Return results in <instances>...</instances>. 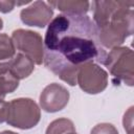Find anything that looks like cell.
Instances as JSON below:
<instances>
[{"label":"cell","instance_id":"1","mask_svg":"<svg viewBox=\"0 0 134 134\" xmlns=\"http://www.w3.org/2000/svg\"><path fill=\"white\" fill-rule=\"evenodd\" d=\"M107 55L97 40L94 22L86 15L61 14L53 18L44 39V64L70 86L76 85L79 69L90 62L100 64Z\"/></svg>","mask_w":134,"mask_h":134},{"label":"cell","instance_id":"2","mask_svg":"<svg viewBox=\"0 0 134 134\" xmlns=\"http://www.w3.org/2000/svg\"><path fill=\"white\" fill-rule=\"evenodd\" d=\"M133 1H119V5L107 22L96 27L97 40L104 49L110 50L119 47L125 40L133 34Z\"/></svg>","mask_w":134,"mask_h":134},{"label":"cell","instance_id":"3","mask_svg":"<svg viewBox=\"0 0 134 134\" xmlns=\"http://www.w3.org/2000/svg\"><path fill=\"white\" fill-rule=\"evenodd\" d=\"M103 65H105L111 75L118 82L128 86L134 84V54L133 50L126 46L115 47L107 52Z\"/></svg>","mask_w":134,"mask_h":134},{"label":"cell","instance_id":"4","mask_svg":"<svg viewBox=\"0 0 134 134\" xmlns=\"http://www.w3.org/2000/svg\"><path fill=\"white\" fill-rule=\"evenodd\" d=\"M41 118V111L37 103L27 97L15 98L8 103L6 122L15 128L27 130L36 127Z\"/></svg>","mask_w":134,"mask_h":134},{"label":"cell","instance_id":"5","mask_svg":"<svg viewBox=\"0 0 134 134\" xmlns=\"http://www.w3.org/2000/svg\"><path fill=\"white\" fill-rule=\"evenodd\" d=\"M12 40L21 53H24L37 65H41L44 60V41L37 31L28 29H16L12 34Z\"/></svg>","mask_w":134,"mask_h":134},{"label":"cell","instance_id":"6","mask_svg":"<svg viewBox=\"0 0 134 134\" xmlns=\"http://www.w3.org/2000/svg\"><path fill=\"white\" fill-rule=\"evenodd\" d=\"M76 85L86 93H100L108 86V73L94 62L87 63L77 71Z\"/></svg>","mask_w":134,"mask_h":134},{"label":"cell","instance_id":"7","mask_svg":"<svg viewBox=\"0 0 134 134\" xmlns=\"http://www.w3.org/2000/svg\"><path fill=\"white\" fill-rule=\"evenodd\" d=\"M69 91L58 83L47 85L40 94V106L48 112L54 113L63 110L69 102Z\"/></svg>","mask_w":134,"mask_h":134},{"label":"cell","instance_id":"8","mask_svg":"<svg viewBox=\"0 0 134 134\" xmlns=\"http://www.w3.org/2000/svg\"><path fill=\"white\" fill-rule=\"evenodd\" d=\"M53 9L44 1H35L28 7H25L20 13L21 21L28 26L43 28L51 20Z\"/></svg>","mask_w":134,"mask_h":134},{"label":"cell","instance_id":"9","mask_svg":"<svg viewBox=\"0 0 134 134\" xmlns=\"http://www.w3.org/2000/svg\"><path fill=\"white\" fill-rule=\"evenodd\" d=\"M6 66L12 74L19 81L28 77L35 70V63L32 60L21 52H18L10 60L6 61Z\"/></svg>","mask_w":134,"mask_h":134},{"label":"cell","instance_id":"10","mask_svg":"<svg viewBox=\"0 0 134 134\" xmlns=\"http://www.w3.org/2000/svg\"><path fill=\"white\" fill-rule=\"evenodd\" d=\"M49 6L58 8L60 12H62L65 15H86V13L89 10L90 2L88 1H62V0H57V1H48L47 2Z\"/></svg>","mask_w":134,"mask_h":134},{"label":"cell","instance_id":"11","mask_svg":"<svg viewBox=\"0 0 134 134\" xmlns=\"http://www.w3.org/2000/svg\"><path fill=\"white\" fill-rule=\"evenodd\" d=\"M19 87V80L16 79L6 66V61L0 63V98L14 92Z\"/></svg>","mask_w":134,"mask_h":134},{"label":"cell","instance_id":"12","mask_svg":"<svg viewBox=\"0 0 134 134\" xmlns=\"http://www.w3.org/2000/svg\"><path fill=\"white\" fill-rule=\"evenodd\" d=\"M75 128L73 122L68 118H58L49 124L46 129V134H67L74 132Z\"/></svg>","mask_w":134,"mask_h":134},{"label":"cell","instance_id":"13","mask_svg":"<svg viewBox=\"0 0 134 134\" xmlns=\"http://www.w3.org/2000/svg\"><path fill=\"white\" fill-rule=\"evenodd\" d=\"M15 45L10 37L0 34V63L10 60L15 55Z\"/></svg>","mask_w":134,"mask_h":134},{"label":"cell","instance_id":"14","mask_svg":"<svg viewBox=\"0 0 134 134\" xmlns=\"http://www.w3.org/2000/svg\"><path fill=\"white\" fill-rule=\"evenodd\" d=\"M90 134H118V131L112 124L102 122L94 126Z\"/></svg>","mask_w":134,"mask_h":134},{"label":"cell","instance_id":"15","mask_svg":"<svg viewBox=\"0 0 134 134\" xmlns=\"http://www.w3.org/2000/svg\"><path fill=\"white\" fill-rule=\"evenodd\" d=\"M133 107L129 108V110L124 115V128L127 130L128 134H132V125H133Z\"/></svg>","mask_w":134,"mask_h":134},{"label":"cell","instance_id":"16","mask_svg":"<svg viewBox=\"0 0 134 134\" xmlns=\"http://www.w3.org/2000/svg\"><path fill=\"white\" fill-rule=\"evenodd\" d=\"M8 115V103L3 98H0V124L6 121Z\"/></svg>","mask_w":134,"mask_h":134},{"label":"cell","instance_id":"17","mask_svg":"<svg viewBox=\"0 0 134 134\" xmlns=\"http://www.w3.org/2000/svg\"><path fill=\"white\" fill-rule=\"evenodd\" d=\"M15 5H17L16 1H12V0H0V12L1 13H9L14 9Z\"/></svg>","mask_w":134,"mask_h":134},{"label":"cell","instance_id":"18","mask_svg":"<svg viewBox=\"0 0 134 134\" xmlns=\"http://www.w3.org/2000/svg\"><path fill=\"white\" fill-rule=\"evenodd\" d=\"M0 134H18V133H15V132H13V131H3V132H1Z\"/></svg>","mask_w":134,"mask_h":134},{"label":"cell","instance_id":"19","mask_svg":"<svg viewBox=\"0 0 134 134\" xmlns=\"http://www.w3.org/2000/svg\"><path fill=\"white\" fill-rule=\"evenodd\" d=\"M2 27H3V21H2V19L0 18V30L2 29Z\"/></svg>","mask_w":134,"mask_h":134},{"label":"cell","instance_id":"20","mask_svg":"<svg viewBox=\"0 0 134 134\" xmlns=\"http://www.w3.org/2000/svg\"><path fill=\"white\" fill-rule=\"evenodd\" d=\"M67 134H77V133L74 131V132H69V133H67Z\"/></svg>","mask_w":134,"mask_h":134}]
</instances>
